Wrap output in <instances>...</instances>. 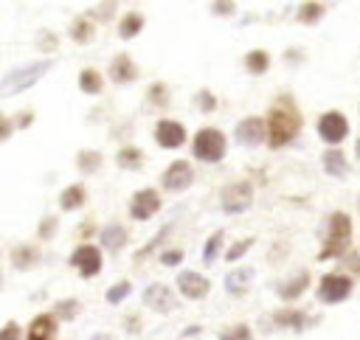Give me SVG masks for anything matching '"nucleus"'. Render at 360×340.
<instances>
[{
	"instance_id": "nucleus-30",
	"label": "nucleus",
	"mask_w": 360,
	"mask_h": 340,
	"mask_svg": "<svg viewBox=\"0 0 360 340\" xmlns=\"http://www.w3.org/2000/svg\"><path fill=\"white\" fill-rule=\"evenodd\" d=\"M219 340H253V334H250V326H245V323H236L233 329L222 332V337H219Z\"/></svg>"
},
{
	"instance_id": "nucleus-14",
	"label": "nucleus",
	"mask_w": 360,
	"mask_h": 340,
	"mask_svg": "<svg viewBox=\"0 0 360 340\" xmlns=\"http://www.w3.org/2000/svg\"><path fill=\"white\" fill-rule=\"evenodd\" d=\"M110 76H112V81H118V84H127V81L138 79V67H135V62L129 59V53L112 56V62H110Z\"/></svg>"
},
{
	"instance_id": "nucleus-13",
	"label": "nucleus",
	"mask_w": 360,
	"mask_h": 340,
	"mask_svg": "<svg viewBox=\"0 0 360 340\" xmlns=\"http://www.w3.org/2000/svg\"><path fill=\"white\" fill-rule=\"evenodd\" d=\"M53 334H56V315L53 312H42V315H37L31 320L25 340H53Z\"/></svg>"
},
{
	"instance_id": "nucleus-5",
	"label": "nucleus",
	"mask_w": 360,
	"mask_h": 340,
	"mask_svg": "<svg viewBox=\"0 0 360 340\" xmlns=\"http://www.w3.org/2000/svg\"><path fill=\"white\" fill-rule=\"evenodd\" d=\"M318 135H321L326 143L338 146V143L349 135V121H346V115H343V112H338V110L323 112V115L318 118Z\"/></svg>"
},
{
	"instance_id": "nucleus-32",
	"label": "nucleus",
	"mask_w": 360,
	"mask_h": 340,
	"mask_svg": "<svg viewBox=\"0 0 360 340\" xmlns=\"http://www.w3.org/2000/svg\"><path fill=\"white\" fill-rule=\"evenodd\" d=\"M127 292H129V281H121V284H115V287L107 289V301H110V303H118Z\"/></svg>"
},
{
	"instance_id": "nucleus-11",
	"label": "nucleus",
	"mask_w": 360,
	"mask_h": 340,
	"mask_svg": "<svg viewBox=\"0 0 360 340\" xmlns=\"http://www.w3.org/2000/svg\"><path fill=\"white\" fill-rule=\"evenodd\" d=\"M236 138H239L242 143H248V146H256V143L267 140V121H262V118H256V115L242 118L239 126H236Z\"/></svg>"
},
{
	"instance_id": "nucleus-26",
	"label": "nucleus",
	"mask_w": 360,
	"mask_h": 340,
	"mask_svg": "<svg viewBox=\"0 0 360 340\" xmlns=\"http://www.w3.org/2000/svg\"><path fill=\"white\" fill-rule=\"evenodd\" d=\"M323 11H326L323 3H304V6L298 8V20L307 22V25H312V22H318V20L323 17Z\"/></svg>"
},
{
	"instance_id": "nucleus-42",
	"label": "nucleus",
	"mask_w": 360,
	"mask_h": 340,
	"mask_svg": "<svg viewBox=\"0 0 360 340\" xmlns=\"http://www.w3.org/2000/svg\"><path fill=\"white\" fill-rule=\"evenodd\" d=\"M214 8H217V14H233V3H214Z\"/></svg>"
},
{
	"instance_id": "nucleus-17",
	"label": "nucleus",
	"mask_w": 360,
	"mask_h": 340,
	"mask_svg": "<svg viewBox=\"0 0 360 340\" xmlns=\"http://www.w3.org/2000/svg\"><path fill=\"white\" fill-rule=\"evenodd\" d=\"M84 185L82 183H73V185H68L65 191H62V197H59V208L62 211H76V208H82L84 205Z\"/></svg>"
},
{
	"instance_id": "nucleus-15",
	"label": "nucleus",
	"mask_w": 360,
	"mask_h": 340,
	"mask_svg": "<svg viewBox=\"0 0 360 340\" xmlns=\"http://www.w3.org/2000/svg\"><path fill=\"white\" fill-rule=\"evenodd\" d=\"M143 303L152 306V309H160V312H169L174 306V295L163 287V284H152L146 292H143Z\"/></svg>"
},
{
	"instance_id": "nucleus-2",
	"label": "nucleus",
	"mask_w": 360,
	"mask_h": 340,
	"mask_svg": "<svg viewBox=\"0 0 360 340\" xmlns=\"http://www.w3.org/2000/svg\"><path fill=\"white\" fill-rule=\"evenodd\" d=\"M352 242V219L349 214L343 211H335L329 214V222H326V239H323V247L318 253V261H329V259H338L346 253Z\"/></svg>"
},
{
	"instance_id": "nucleus-36",
	"label": "nucleus",
	"mask_w": 360,
	"mask_h": 340,
	"mask_svg": "<svg viewBox=\"0 0 360 340\" xmlns=\"http://www.w3.org/2000/svg\"><path fill=\"white\" fill-rule=\"evenodd\" d=\"M197 107L205 110V112H211V110L217 107V101H214V96H211L208 90H200V93H197Z\"/></svg>"
},
{
	"instance_id": "nucleus-37",
	"label": "nucleus",
	"mask_w": 360,
	"mask_h": 340,
	"mask_svg": "<svg viewBox=\"0 0 360 340\" xmlns=\"http://www.w3.org/2000/svg\"><path fill=\"white\" fill-rule=\"evenodd\" d=\"M76 312H79L76 301H59V306H56V318H73Z\"/></svg>"
},
{
	"instance_id": "nucleus-20",
	"label": "nucleus",
	"mask_w": 360,
	"mask_h": 340,
	"mask_svg": "<svg viewBox=\"0 0 360 340\" xmlns=\"http://www.w3.org/2000/svg\"><path fill=\"white\" fill-rule=\"evenodd\" d=\"M101 244H104L107 250H121V247L127 244V230H124L121 225H107V228L101 230Z\"/></svg>"
},
{
	"instance_id": "nucleus-8",
	"label": "nucleus",
	"mask_w": 360,
	"mask_h": 340,
	"mask_svg": "<svg viewBox=\"0 0 360 340\" xmlns=\"http://www.w3.org/2000/svg\"><path fill=\"white\" fill-rule=\"evenodd\" d=\"M194 180V169L188 160H172L166 174H163V188L169 191H186Z\"/></svg>"
},
{
	"instance_id": "nucleus-25",
	"label": "nucleus",
	"mask_w": 360,
	"mask_h": 340,
	"mask_svg": "<svg viewBox=\"0 0 360 340\" xmlns=\"http://www.w3.org/2000/svg\"><path fill=\"white\" fill-rule=\"evenodd\" d=\"M115 160H118L121 169H138L143 163V152L138 146H121V152H118Z\"/></svg>"
},
{
	"instance_id": "nucleus-29",
	"label": "nucleus",
	"mask_w": 360,
	"mask_h": 340,
	"mask_svg": "<svg viewBox=\"0 0 360 340\" xmlns=\"http://www.w3.org/2000/svg\"><path fill=\"white\" fill-rule=\"evenodd\" d=\"M146 98H149L152 104H158V107H166V104H169V87H166L163 81H155V84H149Z\"/></svg>"
},
{
	"instance_id": "nucleus-40",
	"label": "nucleus",
	"mask_w": 360,
	"mask_h": 340,
	"mask_svg": "<svg viewBox=\"0 0 360 340\" xmlns=\"http://www.w3.org/2000/svg\"><path fill=\"white\" fill-rule=\"evenodd\" d=\"M0 340H20V326H17L14 320H8L6 329H3V337H0Z\"/></svg>"
},
{
	"instance_id": "nucleus-44",
	"label": "nucleus",
	"mask_w": 360,
	"mask_h": 340,
	"mask_svg": "<svg viewBox=\"0 0 360 340\" xmlns=\"http://www.w3.org/2000/svg\"><path fill=\"white\" fill-rule=\"evenodd\" d=\"M0 124H3V140H6V138L11 135V121H8V118H3Z\"/></svg>"
},
{
	"instance_id": "nucleus-7",
	"label": "nucleus",
	"mask_w": 360,
	"mask_h": 340,
	"mask_svg": "<svg viewBox=\"0 0 360 340\" xmlns=\"http://www.w3.org/2000/svg\"><path fill=\"white\" fill-rule=\"evenodd\" d=\"M70 264L79 270L82 278H90V275H96V273L101 270V250H98L96 244L84 242V244H79V247L73 250Z\"/></svg>"
},
{
	"instance_id": "nucleus-35",
	"label": "nucleus",
	"mask_w": 360,
	"mask_h": 340,
	"mask_svg": "<svg viewBox=\"0 0 360 340\" xmlns=\"http://www.w3.org/2000/svg\"><path fill=\"white\" fill-rule=\"evenodd\" d=\"M242 278H250V270H239V273H233V275H228V289L231 292H242Z\"/></svg>"
},
{
	"instance_id": "nucleus-23",
	"label": "nucleus",
	"mask_w": 360,
	"mask_h": 340,
	"mask_svg": "<svg viewBox=\"0 0 360 340\" xmlns=\"http://www.w3.org/2000/svg\"><path fill=\"white\" fill-rule=\"evenodd\" d=\"M245 67H248L253 76H262V73L270 67V53H267V51H262V48L248 51V56H245Z\"/></svg>"
},
{
	"instance_id": "nucleus-9",
	"label": "nucleus",
	"mask_w": 360,
	"mask_h": 340,
	"mask_svg": "<svg viewBox=\"0 0 360 340\" xmlns=\"http://www.w3.org/2000/svg\"><path fill=\"white\" fill-rule=\"evenodd\" d=\"M158 208H160V197H158L155 188H141L129 200V214H132V219H141V222L149 219Z\"/></svg>"
},
{
	"instance_id": "nucleus-34",
	"label": "nucleus",
	"mask_w": 360,
	"mask_h": 340,
	"mask_svg": "<svg viewBox=\"0 0 360 340\" xmlns=\"http://www.w3.org/2000/svg\"><path fill=\"white\" fill-rule=\"evenodd\" d=\"M219 242H222V230H217V233L208 239V244H205V250H202V259H205V261H214V253H217Z\"/></svg>"
},
{
	"instance_id": "nucleus-47",
	"label": "nucleus",
	"mask_w": 360,
	"mask_h": 340,
	"mask_svg": "<svg viewBox=\"0 0 360 340\" xmlns=\"http://www.w3.org/2000/svg\"><path fill=\"white\" fill-rule=\"evenodd\" d=\"M357 157H360V138H357Z\"/></svg>"
},
{
	"instance_id": "nucleus-4",
	"label": "nucleus",
	"mask_w": 360,
	"mask_h": 340,
	"mask_svg": "<svg viewBox=\"0 0 360 340\" xmlns=\"http://www.w3.org/2000/svg\"><path fill=\"white\" fill-rule=\"evenodd\" d=\"M219 202H222V211L225 214H242L253 202V185L248 180H236V183H231V185L222 188Z\"/></svg>"
},
{
	"instance_id": "nucleus-38",
	"label": "nucleus",
	"mask_w": 360,
	"mask_h": 340,
	"mask_svg": "<svg viewBox=\"0 0 360 340\" xmlns=\"http://www.w3.org/2000/svg\"><path fill=\"white\" fill-rule=\"evenodd\" d=\"M160 261H163L166 267H174V264L183 261V250H166V253L160 256Z\"/></svg>"
},
{
	"instance_id": "nucleus-41",
	"label": "nucleus",
	"mask_w": 360,
	"mask_h": 340,
	"mask_svg": "<svg viewBox=\"0 0 360 340\" xmlns=\"http://www.w3.org/2000/svg\"><path fill=\"white\" fill-rule=\"evenodd\" d=\"M93 233H96V222H93V219H84L82 228H79V236H82V239H90Z\"/></svg>"
},
{
	"instance_id": "nucleus-18",
	"label": "nucleus",
	"mask_w": 360,
	"mask_h": 340,
	"mask_svg": "<svg viewBox=\"0 0 360 340\" xmlns=\"http://www.w3.org/2000/svg\"><path fill=\"white\" fill-rule=\"evenodd\" d=\"M11 261H14L17 270H31V267L39 261V250L31 247V244H17V247L11 250Z\"/></svg>"
},
{
	"instance_id": "nucleus-16",
	"label": "nucleus",
	"mask_w": 360,
	"mask_h": 340,
	"mask_svg": "<svg viewBox=\"0 0 360 340\" xmlns=\"http://www.w3.org/2000/svg\"><path fill=\"white\" fill-rule=\"evenodd\" d=\"M141 28H143V14L141 11H127L121 17V22H118V37L121 39H132V37L141 34Z\"/></svg>"
},
{
	"instance_id": "nucleus-21",
	"label": "nucleus",
	"mask_w": 360,
	"mask_h": 340,
	"mask_svg": "<svg viewBox=\"0 0 360 340\" xmlns=\"http://www.w3.org/2000/svg\"><path fill=\"white\" fill-rule=\"evenodd\" d=\"M307 287H309V273H298L295 278H290V281L278 289V295H281V301H292V298H298Z\"/></svg>"
},
{
	"instance_id": "nucleus-31",
	"label": "nucleus",
	"mask_w": 360,
	"mask_h": 340,
	"mask_svg": "<svg viewBox=\"0 0 360 340\" xmlns=\"http://www.w3.org/2000/svg\"><path fill=\"white\" fill-rule=\"evenodd\" d=\"M250 247H253V239H242V242H236V244L225 253V259H228V261H236V259H239L242 253H248Z\"/></svg>"
},
{
	"instance_id": "nucleus-1",
	"label": "nucleus",
	"mask_w": 360,
	"mask_h": 340,
	"mask_svg": "<svg viewBox=\"0 0 360 340\" xmlns=\"http://www.w3.org/2000/svg\"><path fill=\"white\" fill-rule=\"evenodd\" d=\"M301 132V110L292 96H278L267 112V143L270 149H281Z\"/></svg>"
},
{
	"instance_id": "nucleus-19",
	"label": "nucleus",
	"mask_w": 360,
	"mask_h": 340,
	"mask_svg": "<svg viewBox=\"0 0 360 340\" xmlns=\"http://www.w3.org/2000/svg\"><path fill=\"white\" fill-rule=\"evenodd\" d=\"M79 87H82V93L96 96V93L104 90V79H101V73H98L96 67H84V70L79 73Z\"/></svg>"
},
{
	"instance_id": "nucleus-6",
	"label": "nucleus",
	"mask_w": 360,
	"mask_h": 340,
	"mask_svg": "<svg viewBox=\"0 0 360 340\" xmlns=\"http://www.w3.org/2000/svg\"><path fill=\"white\" fill-rule=\"evenodd\" d=\"M349 292H352V278H349V275H343V273H326V275L321 278V287H318L321 301H326V303H340V301L349 298Z\"/></svg>"
},
{
	"instance_id": "nucleus-48",
	"label": "nucleus",
	"mask_w": 360,
	"mask_h": 340,
	"mask_svg": "<svg viewBox=\"0 0 360 340\" xmlns=\"http://www.w3.org/2000/svg\"><path fill=\"white\" fill-rule=\"evenodd\" d=\"M357 208H360V197H357Z\"/></svg>"
},
{
	"instance_id": "nucleus-33",
	"label": "nucleus",
	"mask_w": 360,
	"mask_h": 340,
	"mask_svg": "<svg viewBox=\"0 0 360 340\" xmlns=\"http://www.w3.org/2000/svg\"><path fill=\"white\" fill-rule=\"evenodd\" d=\"M56 233V216H45L39 222V239H53Z\"/></svg>"
},
{
	"instance_id": "nucleus-45",
	"label": "nucleus",
	"mask_w": 360,
	"mask_h": 340,
	"mask_svg": "<svg viewBox=\"0 0 360 340\" xmlns=\"http://www.w3.org/2000/svg\"><path fill=\"white\" fill-rule=\"evenodd\" d=\"M138 323H141L138 318H127V329H129V332H138V329H141Z\"/></svg>"
},
{
	"instance_id": "nucleus-12",
	"label": "nucleus",
	"mask_w": 360,
	"mask_h": 340,
	"mask_svg": "<svg viewBox=\"0 0 360 340\" xmlns=\"http://www.w3.org/2000/svg\"><path fill=\"white\" fill-rule=\"evenodd\" d=\"M177 287H180V292L186 295V298H202V295H208V278H202L200 273H194V270H186V273H180V278H177Z\"/></svg>"
},
{
	"instance_id": "nucleus-22",
	"label": "nucleus",
	"mask_w": 360,
	"mask_h": 340,
	"mask_svg": "<svg viewBox=\"0 0 360 340\" xmlns=\"http://www.w3.org/2000/svg\"><path fill=\"white\" fill-rule=\"evenodd\" d=\"M93 20L90 17H76L73 20V25H70V39L73 42H79V45H84V42H90L93 39Z\"/></svg>"
},
{
	"instance_id": "nucleus-3",
	"label": "nucleus",
	"mask_w": 360,
	"mask_h": 340,
	"mask_svg": "<svg viewBox=\"0 0 360 340\" xmlns=\"http://www.w3.org/2000/svg\"><path fill=\"white\" fill-rule=\"evenodd\" d=\"M225 149H228V140H225V135H222L219 129H214V126L200 129V132L194 135V140H191L194 157H197V160H205V163L222 160V157H225Z\"/></svg>"
},
{
	"instance_id": "nucleus-27",
	"label": "nucleus",
	"mask_w": 360,
	"mask_h": 340,
	"mask_svg": "<svg viewBox=\"0 0 360 340\" xmlns=\"http://www.w3.org/2000/svg\"><path fill=\"white\" fill-rule=\"evenodd\" d=\"M273 320H276L278 326L301 329V323H304V312H298V309H278V312L273 315Z\"/></svg>"
},
{
	"instance_id": "nucleus-39",
	"label": "nucleus",
	"mask_w": 360,
	"mask_h": 340,
	"mask_svg": "<svg viewBox=\"0 0 360 340\" xmlns=\"http://www.w3.org/2000/svg\"><path fill=\"white\" fill-rule=\"evenodd\" d=\"M39 51H45V53H53V51H56V37H53V34H45V37H39Z\"/></svg>"
},
{
	"instance_id": "nucleus-24",
	"label": "nucleus",
	"mask_w": 360,
	"mask_h": 340,
	"mask_svg": "<svg viewBox=\"0 0 360 340\" xmlns=\"http://www.w3.org/2000/svg\"><path fill=\"white\" fill-rule=\"evenodd\" d=\"M323 169L329 171V174H346V155L338 149V146H332V149H326V155H323Z\"/></svg>"
},
{
	"instance_id": "nucleus-46",
	"label": "nucleus",
	"mask_w": 360,
	"mask_h": 340,
	"mask_svg": "<svg viewBox=\"0 0 360 340\" xmlns=\"http://www.w3.org/2000/svg\"><path fill=\"white\" fill-rule=\"evenodd\" d=\"M346 264H349V267H352V270H354V273H357V275H360V261H357V259H349V261H346Z\"/></svg>"
},
{
	"instance_id": "nucleus-28",
	"label": "nucleus",
	"mask_w": 360,
	"mask_h": 340,
	"mask_svg": "<svg viewBox=\"0 0 360 340\" xmlns=\"http://www.w3.org/2000/svg\"><path fill=\"white\" fill-rule=\"evenodd\" d=\"M76 166L82 169V171H96V169H101V152H90V149H84V152H79V157H76Z\"/></svg>"
},
{
	"instance_id": "nucleus-10",
	"label": "nucleus",
	"mask_w": 360,
	"mask_h": 340,
	"mask_svg": "<svg viewBox=\"0 0 360 340\" xmlns=\"http://www.w3.org/2000/svg\"><path fill=\"white\" fill-rule=\"evenodd\" d=\"M155 138H158V143H160L163 149H177V146L186 143V126H183L180 121L163 118V121H158V126H155Z\"/></svg>"
},
{
	"instance_id": "nucleus-43",
	"label": "nucleus",
	"mask_w": 360,
	"mask_h": 340,
	"mask_svg": "<svg viewBox=\"0 0 360 340\" xmlns=\"http://www.w3.org/2000/svg\"><path fill=\"white\" fill-rule=\"evenodd\" d=\"M34 118V112H20L17 115V121H20V126H28V121Z\"/></svg>"
}]
</instances>
